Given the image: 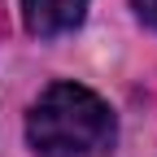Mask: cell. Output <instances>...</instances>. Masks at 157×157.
Returning <instances> with one entry per match:
<instances>
[{
    "mask_svg": "<svg viewBox=\"0 0 157 157\" xmlns=\"http://www.w3.org/2000/svg\"><path fill=\"white\" fill-rule=\"evenodd\" d=\"M35 157H113L118 118L83 83H52L26 113Z\"/></svg>",
    "mask_w": 157,
    "mask_h": 157,
    "instance_id": "6da1fadb",
    "label": "cell"
},
{
    "mask_svg": "<svg viewBox=\"0 0 157 157\" xmlns=\"http://www.w3.org/2000/svg\"><path fill=\"white\" fill-rule=\"evenodd\" d=\"M131 5H135V13H140V22H148L157 31V0H131Z\"/></svg>",
    "mask_w": 157,
    "mask_h": 157,
    "instance_id": "3957f363",
    "label": "cell"
},
{
    "mask_svg": "<svg viewBox=\"0 0 157 157\" xmlns=\"http://www.w3.org/2000/svg\"><path fill=\"white\" fill-rule=\"evenodd\" d=\"M87 13V0H22V22L39 39L70 35Z\"/></svg>",
    "mask_w": 157,
    "mask_h": 157,
    "instance_id": "7a4b0ae2",
    "label": "cell"
}]
</instances>
